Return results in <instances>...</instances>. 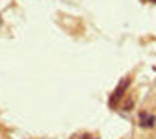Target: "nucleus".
<instances>
[{"instance_id":"obj_1","label":"nucleus","mask_w":156,"mask_h":139,"mask_svg":"<svg viewBox=\"0 0 156 139\" xmlns=\"http://www.w3.org/2000/svg\"><path fill=\"white\" fill-rule=\"evenodd\" d=\"M130 84H132V78H123V80L119 82V85H117L115 89H113V93L110 95V100H108V104H110V108H115V102H119L121 98H123V95H125V91L130 87Z\"/></svg>"},{"instance_id":"obj_2","label":"nucleus","mask_w":156,"mask_h":139,"mask_svg":"<svg viewBox=\"0 0 156 139\" xmlns=\"http://www.w3.org/2000/svg\"><path fill=\"white\" fill-rule=\"evenodd\" d=\"M138 124L143 128V130H151L156 126V115L151 113V111H140L138 113Z\"/></svg>"},{"instance_id":"obj_3","label":"nucleus","mask_w":156,"mask_h":139,"mask_svg":"<svg viewBox=\"0 0 156 139\" xmlns=\"http://www.w3.org/2000/svg\"><path fill=\"white\" fill-rule=\"evenodd\" d=\"M134 108V100H132V98H126V100L123 102V108H121V111L123 113H126V111H130Z\"/></svg>"},{"instance_id":"obj_4","label":"nucleus","mask_w":156,"mask_h":139,"mask_svg":"<svg viewBox=\"0 0 156 139\" xmlns=\"http://www.w3.org/2000/svg\"><path fill=\"white\" fill-rule=\"evenodd\" d=\"M78 139H101V137L99 135H91V134H82Z\"/></svg>"},{"instance_id":"obj_5","label":"nucleus","mask_w":156,"mask_h":139,"mask_svg":"<svg viewBox=\"0 0 156 139\" xmlns=\"http://www.w3.org/2000/svg\"><path fill=\"white\" fill-rule=\"evenodd\" d=\"M0 24H2V17H0Z\"/></svg>"},{"instance_id":"obj_6","label":"nucleus","mask_w":156,"mask_h":139,"mask_svg":"<svg viewBox=\"0 0 156 139\" xmlns=\"http://www.w3.org/2000/svg\"><path fill=\"white\" fill-rule=\"evenodd\" d=\"M152 4H156V0H152Z\"/></svg>"}]
</instances>
